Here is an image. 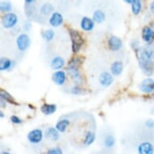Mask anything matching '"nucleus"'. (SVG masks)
I'll list each match as a JSON object with an SVG mask.
<instances>
[{
    "label": "nucleus",
    "instance_id": "f8f14e48",
    "mask_svg": "<svg viewBox=\"0 0 154 154\" xmlns=\"http://www.w3.org/2000/svg\"><path fill=\"white\" fill-rule=\"evenodd\" d=\"M66 73L64 71L57 70L56 71L55 73H53V81L54 82V83L58 85V86H61L65 83L66 82Z\"/></svg>",
    "mask_w": 154,
    "mask_h": 154
},
{
    "label": "nucleus",
    "instance_id": "1a4fd4ad",
    "mask_svg": "<svg viewBox=\"0 0 154 154\" xmlns=\"http://www.w3.org/2000/svg\"><path fill=\"white\" fill-rule=\"evenodd\" d=\"M113 76L108 72H103L99 76V82L102 86H105V87L111 86L113 82Z\"/></svg>",
    "mask_w": 154,
    "mask_h": 154
},
{
    "label": "nucleus",
    "instance_id": "72a5a7b5",
    "mask_svg": "<svg viewBox=\"0 0 154 154\" xmlns=\"http://www.w3.org/2000/svg\"><path fill=\"white\" fill-rule=\"evenodd\" d=\"M125 2H126L127 3H131V4H132L134 2V0H126Z\"/></svg>",
    "mask_w": 154,
    "mask_h": 154
},
{
    "label": "nucleus",
    "instance_id": "f257e3e1",
    "mask_svg": "<svg viewBox=\"0 0 154 154\" xmlns=\"http://www.w3.org/2000/svg\"><path fill=\"white\" fill-rule=\"evenodd\" d=\"M71 41H72V49L73 53H79V51L83 45L84 41L81 34L78 31L69 29Z\"/></svg>",
    "mask_w": 154,
    "mask_h": 154
},
{
    "label": "nucleus",
    "instance_id": "aec40b11",
    "mask_svg": "<svg viewBox=\"0 0 154 154\" xmlns=\"http://www.w3.org/2000/svg\"><path fill=\"white\" fill-rule=\"evenodd\" d=\"M12 65V62L10 59L8 57H0V70H7L8 69L11 68V66Z\"/></svg>",
    "mask_w": 154,
    "mask_h": 154
},
{
    "label": "nucleus",
    "instance_id": "a878e982",
    "mask_svg": "<svg viewBox=\"0 0 154 154\" xmlns=\"http://www.w3.org/2000/svg\"><path fill=\"white\" fill-rule=\"evenodd\" d=\"M53 10V6L51 5V4H44L41 8V14H43V15H48V14H50Z\"/></svg>",
    "mask_w": 154,
    "mask_h": 154
},
{
    "label": "nucleus",
    "instance_id": "c756f323",
    "mask_svg": "<svg viewBox=\"0 0 154 154\" xmlns=\"http://www.w3.org/2000/svg\"><path fill=\"white\" fill-rule=\"evenodd\" d=\"M146 126L149 128H153L154 127V122L152 120H148L146 122Z\"/></svg>",
    "mask_w": 154,
    "mask_h": 154
},
{
    "label": "nucleus",
    "instance_id": "423d86ee",
    "mask_svg": "<svg viewBox=\"0 0 154 154\" xmlns=\"http://www.w3.org/2000/svg\"><path fill=\"white\" fill-rule=\"evenodd\" d=\"M140 91L144 93H151L154 91V80L152 79H146L142 82L140 86Z\"/></svg>",
    "mask_w": 154,
    "mask_h": 154
},
{
    "label": "nucleus",
    "instance_id": "4468645a",
    "mask_svg": "<svg viewBox=\"0 0 154 154\" xmlns=\"http://www.w3.org/2000/svg\"><path fill=\"white\" fill-rule=\"evenodd\" d=\"M94 27V23L92 19L89 17H83L81 21V28L82 29H83L84 31L89 32L91 31Z\"/></svg>",
    "mask_w": 154,
    "mask_h": 154
},
{
    "label": "nucleus",
    "instance_id": "ddd939ff",
    "mask_svg": "<svg viewBox=\"0 0 154 154\" xmlns=\"http://www.w3.org/2000/svg\"><path fill=\"white\" fill-rule=\"evenodd\" d=\"M45 136L47 139L53 140V141H57L60 137V134H59V131L56 129V128H48L46 129Z\"/></svg>",
    "mask_w": 154,
    "mask_h": 154
},
{
    "label": "nucleus",
    "instance_id": "f03ea898",
    "mask_svg": "<svg viewBox=\"0 0 154 154\" xmlns=\"http://www.w3.org/2000/svg\"><path fill=\"white\" fill-rule=\"evenodd\" d=\"M17 22L18 17L15 13H7L2 18V24H3V28H13L17 23Z\"/></svg>",
    "mask_w": 154,
    "mask_h": 154
},
{
    "label": "nucleus",
    "instance_id": "a211bd4d",
    "mask_svg": "<svg viewBox=\"0 0 154 154\" xmlns=\"http://www.w3.org/2000/svg\"><path fill=\"white\" fill-rule=\"evenodd\" d=\"M70 122L68 119H61L59 120L57 124H56V129L59 131V132H64L66 131L67 127L69 125Z\"/></svg>",
    "mask_w": 154,
    "mask_h": 154
},
{
    "label": "nucleus",
    "instance_id": "f3484780",
    "mask_svg": "<svg viewBox=\"0 0 154 154\" xmlns=\"http://www.w3.org/2000/svg\"><path fill=\"white\" fill-rule=\"evenodd\" d=\"M41 111L46 116H49L52 115L57 111V106L55 104H48L45 103L43 106H41Z\"/></svg>",
    "mask_w": 154,
    "mask_h": 154
},
{
    "label": "nucleus",
    "instance_id": "393cba45",
    "mask_svg": "<svg viewBox=\"0 0 154 154\" xmlns=\"http://www.w3.org/2000/svg\"><path fill=\"white\" fill-rule=\"evenodd\" d=\"M0 95L2 96V98H3L5 101L9 102L11 103H15V100L12 98V96L10 94L7 92L6 91H3V90H0Z\"/></svg>",
    "mask_w": 154,
    "mask_h": 154
},
{
    "label": "nucleus",
    "instance_id": "412c9836",
    "mask_svg": "<svg viewBox=\"0 0 154 154\" xmlns=\"http://www.w3.org/2000/svg\"><path fill=\"white\" fill-rule=\"evenodd\" d=\"M105 20V14L102 11H96L93 15V20L95 21L96 23H100L103 22Z\"/></svg>",
    "mask_w": 154,
    "mask_h": 154
},
{
    "label": "nucleus",
    "instance_id": "7c9ffc66",
    "mask_svg": "<svg viewBox=\"0 0 154 154\" xmlns=\"http://www.w3.org/2000/svg\"><path fill=\"white\" fill-rule=\"evenodd\" d=\"M5 106H6V101L3 99V98H2V96L0 95V106L4 107Z\"/></svg>",
    "mask_w": 154,
    "mask_h": 154
},
{
    "label": "nucleus",
    "instance_id": "6ab92c4d",
    "mask_svg": "<svg viewBox=\"0 0 154 154\" xmlns=\"http://www.w3.org/2000/svg\"><path fill=\"white\" fill-rule=\"evenodd\" d=\"M94 140H95V134L94 133L93 131H86L85 134V138H84V144L86 146H89L93 144Z\"/></svg>",
    "mask_w": 154,
    "mask_h": 154
},
{
    "label": "nucleus",
    "instance_id": "0eeeda50",
    "mask_svg": "<svg viewBox=\"0 0 154 154\" xmlns=\"http://www.w3.org/2000/svg\"><path fill=\"white\" fill-rule=\"evenodd\" d=\"M139 154H153L154 147L150 142H143L138 146Z\"/></svg>",
    "mask_w": 154,
    "mask_h": 154
},
{
    "label": "nucleus",
    "instance_id": "c85d7f7f",
    "mask_svg": "<svg viewBox=\"0 0 154 154\" xmlns=\"http://www.w3.org/2000/svg\"><path fill=\"white\" fill-rule=\"evenodd\" d=\"M11 121L15 124H20L22 123V119H20L16 116H11Z\"/></svg>",
    "mask_w": 154,
    "mask_h": 154
},
{
    "label": "nucleus",
    "instance_id": "2f4dec72",
    "mask_svg": "<svg viewBox=\"0 0 154 154\" xmlns=\"http://www.w3.org/2000/svg\"><path fill=\"white\" fill-rule=\"evenodd\" d=\"M150 9H151V11H152V12H154V2L152 3L151 6H150Z\"/></svg>",
    "mask_w": 154,
    "mask_h": 154
},
{
    "label": "nucleus",
    "instance_id": "473e14b6",
    "mask_svg": "<svg viewBox=\"0 0 154 154\" xmlns=\"http://www.w3.org/2000/svg\"><path fill=\"white\" fill-rule=\"evenodd\" d=\"M4 116H4V113L0 110V118H3Z\"/></svg>",
    "mask_w": 154,
    "mask_h": 154
},
{
    "label": "nucleus",
    "instance_id": "cd10ccee",
    "mask_svg": "<svg viewBox=\"0 0 154 154\" xmlns=\"http://www.w3.org/2000/svg\"><path fill=\"white\" fill-rule=\"evenodd\" d=\"M46 154H63L62 149L59 147H53L48 150Z\"/></svg>",
    "mask_w": 154,
    "mask_h": 154
},
{
    "label": "nucleus",
    "instance_id": "7ed1b4c3",
    "mask_svg": "<svg viewBox=\"0 0 154 154\" xmlns=\"http://www.w3.org/2000/svg\"><path fill=\"white\" fill-rule=\"evenodd\" d=\"M30 37L27 34H20L16 39V45L18 49L21 52L25 51L30 46Z\"/></svg>",
    "mask_w": 154,
    "mask_h": 154
},
{
    "label": "nucleus",
    "instance_id": "5701e85b",
    "mask_svg": "<svg viewBox=\"0 0 154 154\" xmlns=\"http://www.w3.org/2000/svg\"><path fill=\"white\" fill-rule=\"evenodd\" d=\"M141 3L139 0H134L133 3L131 4V10H132V12L135 15H138L140 13V11H141Z\"/></svg>",
    "mask_w": 154,
    "mask_h": 154
},
{
    "label": "nucleus",
    "instance_id": "6e6552de",
    "mask_svg": "<svg viewBox=\"0 0 154 154\" xmlns=\"http://www.w3.org/2000/svg\"><path fill=\"white\" fill-rule=\"evenodd\" d=\"M142 38L146 43L151 45L152 42L154 41V31L148 26L144 27L142 31Z\"/></svg>",
    "mask_w": 154,
    "mask_h": 154
},
{
    "label": "nucleus",
    "instance_id": "9d476101",
    "mask_svg": "<svg viewBox=\"0 0 154 154\" xmlns=\"http://www.w3.org/2000/svg\"><path fill=\"white\" fill-rule=\"evenodd\" d=\"M140 66L141 68L142 71L146 75H152L154 72V64L152 61H139Z\"/></svg>",
    "mask_w": 154,
    "mask_h": 154
},
{
    "label": "nucleus",
    "instance_id": "9b49d317",
    "mask_svg": "<svg viewBox=\"0 0 154 154\" xmlns=\"http://www.w3.org/2000/svg\"><path fill=\"white\" fill-rule=\"evenodd\" d=\"M49 23L55 28L61 26L63 23V16L59 12L53 13V15H51L50 20H49Z\"/></svg>",
    "mask_w": 154,
    "mask_h": 154
},
{
    "label": "nucleus",
    "instance_id": "2eb2a0df",
    "mask_svg": "<svg viewBox=\"0 0 154 154\" xmlns=\"http://www.w3.org/2000/svg\"><path fill=\"white\" fill-rule=\"evenodd\" d=\"M124 69V65L121 61H115L111 66V73L114 76H119L121 74Z\"/></svg>",
    "mask_w": 154,
    "mask_h": 154
},
{
    "label": "nucleus",
    "instance_id": "f704fd0d",
    "mask_svg": "<svg viewBox=\"0 0 154 154\" xmlns=\"http://www.w3.org/2000/svg\"><path fill=\"white\" fill-rule=\"evenodd\" d=\"M0 154H11L10 152H2Z\"/></svg>",
    "mask_w": 154,
    "mask_h": 154
},
{
    "label": "nucleus",
    "instance_id": "4be33fe9",
    "mask_svg": "<svg viewBox=\"0 0 154 154\" xmlns=\"http://www.w3.org/2000/svg\"><path fill=\"white\" fill-rule=\"evenodd\" d=\"M11 10H12V5L10 2H8V1L0 2V11L8 12V11H11Z\"/></svg>",
    "mask_w": 154,
    "mask_h": 154
},
{
    "label": "nucleus",
    "instance_id": "bb28decb",
    "mask_svg": "<svg viewBox=\"0 0 154 154\" xmlns=\"http://www.w3.org/2000/svg\"><path fill=\"white\" fill-rule=\"evenodd\" d=\"M54 37V32L53 30H48L45 31L43 32V38L47 41H52Z\"/></svg>",
    "mask_w": 154,
    "mask_h": 154
},
{
    "label": "nucleus",
    "instance_id": "39448f33",
    "mask_svg": "<svg viewBox=\"0 0 154 154\" xmlns=\"http://www.w3.org/2000/svg\"><path fill=\"white\" fill-rule=\"evenodd\" d=\"M123 42L117 36L112 35L109 38L108 40V47L111 51H118L122 48Z\"/></svg>",
    "mask_w": 154,
    "mask_h": 154
},
{
    "label": "nucleus",
    "instance_id": "dca6fc26",
    "mask_svg": "<svg viewBox=\"0 0 154 154\" xmlns=\"http://www.w3.org/2000/svg\"><path fill=\"white\" fill-rule=\"evenodd\" d=\"M64 65H65V60L61 57H56L51 62V67L54 70L60 69L63 67Z\"/></svg>",
    "mask_w": 154,
    "mask_h": 154
},
{
    "label": "nucleus",
    "instance_id": "b1692460",
    "mask_svg": "<svg viewBox=\"0 0 154 154\" xmlns=\"http://www.w3.org/2000/svg\"><path fill=\"white\" fill-rule=\"evenodd\" d=\"M115 144H116V139H115V137L113 136H111V135L106 136L105 140H104V144H105V146L106 148H112V147H114Z\"/></svg>",
    "mask_w": 154,
    "mask_h": 154
},
{
    "label": "nucleus",
    "instance_id": "20e7f679",
    "mask_svg": "<svg viewBox=\"0 0 154 154\" xmlns=\"http://www.w3.org/2000/svg\"><path fill=\"white\" fill-rule=\"evenodd\" d=\"M42 139H43V131L41 129H33L28 132V140L32 144H39L41 143Z\"/></svg>",
    "mask_w": 154,
    "mask_h": 154
}]
</instances>
